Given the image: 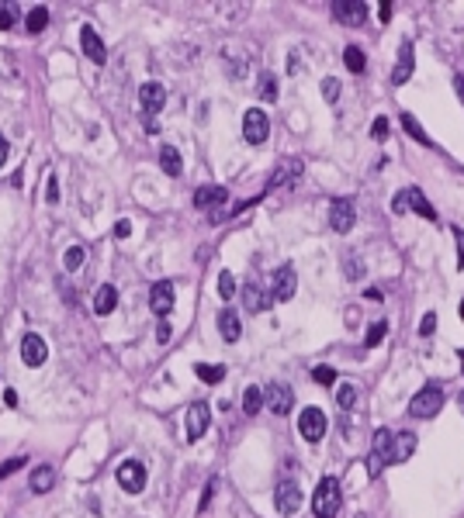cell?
I'll return each instance as SVG.
<instances>
[{"mask_svg":"<svg viewBox=\"0 0 464 518\" xmlns=\"http://www.w3.org/2000/svg\"><path fill=\"white\" fill-rule=\"evenodd\" d=\"M364 297H368V301H381V290L378 287H371V290H364Z\"/></svg>","mask_w":464,"mask_h":518,"instance_id":"49","label":"cell"},{"mask_svg":"<svg viewBox=\"0 0 464 518\" xmlns=\"http://www.w3.org/2000/svg\"><path fill=\"white\" fill-rule=\"evenodd\" d=\"M7 153H11V145H7V138H4V135H0V166H4V162H7Z\"/></svg>","mask_w":464,"mask_h":518,"instance_id":"48","label":"cell"},{"mask_svg":"<svg viewBox=\"0 0 464 518\" xmlns=\"http://www.w3.org/2000/svg\"><path fill=\"white\" fill-rule=\"evenodd\" d=\"M402 128H406V131H409V135H413V138H416L420 145H433V142H429V135L422 131V128H420V121L413 118V115H402Z\"/></svg>","mask_w":464,"mask_h":518,"instance_id":"30","label":"cell"},{"mask_svg":"<svg viewBox=\"0 0 464 518\" xmlns=\"http://www.w3.org/2000/svg\"><path fill=\"white\" fill-rule=\"evenodd\" d=\"M458 311H461V321H464V301H461V308H458Z\"/></svg>","mask_w":464,"mask_h":518,"instance_id":"52","label":"cell"},{"mask_svg":"<svg viewBox=\"0 0 464 518\" xmlns=\"http://www.w3.org/2000/svg\"><path fill=\"white\" fill-rule=\"evenodd\" d=\"M260 97H263V101H277V80H274L270 73L260 77Z\"/></svg>","mask_w":464,"mask_h":518,"instance_id":"35","label":"cell"},{"mask_svg":"<svg viewBox=\"0 0 464 518\" xmlns=\"http://www.w3.org/2000/svg\"><path fill=\"white\" fill-rule=\"evenodd\" d=\"M208 422H211V408L205 401H194L187 408V442H198V439L208 432Z\"/></svg>","mask_w":464,"mask_h":518,"instance_id":"9","label":"cell"},{"mask_svg":"<svg viewBox=\"0 0 464 518\" xmlns=\"http://www.w3.org/2000/svg\"><path fill=\"white\" fill-rule=\"evenodd\" d=\"M263 398H267V408H270L274 415H288V411H291V404H295V394H291V387H288V384H267Z\"/></svg>","mask_w":464,"mask_h":518,"instance_id":"11","label":"cell"},{"mask_svg":"<svg viewBox=\"0 0 464 518\" xmlns=\"http://www.w3.org/2000/svg\"><path fill=\"white\" fill-rule=\"evenodd\" d=\"M391 432L388 429H378L375 439H371V460H368V470H371V477H378L381 470L391 463Z\"/></svg>","mask_w":464,"mask_h":518,"instance_id":"5","label":"cell"},{"mask_svg":"<svg viewBox=\"0 0 464 518\" xmlns=\"http://www.w3.org/2000/svg\"><path fill=\"white\" fill-rule=\"evenodd\" d=\"M343 273H346L350 280H360V277H364V263H360L357 256H350V259L343 263Z\"/></svg>","mask_w":464,"mask_h":518,"instance_id":"39","label":"cell"},{"mask_svg":"<svg viewBox=\"0 0 464 518\" xmlns=\"http://www.w3.org/2000/svg\"><path fill=\"white\" fill-rule=\"evenodd\" d=\"M337 404L339 408H353V404H357V387H353V384H343L337 391Z\"/></svg>","mask_w":464,"mask_h":518,"instance_id":"34","label":"cell"},{"mask_svg":"<svg viewBox=\"0 0 464 518\" xmlns=\"http://www.w3.org/2000/svg\"><path fill=\"white\" fill-rule=\"evenodd\" d=\"M322 97H326L330 104H337V101H339V80H333V77H330V80H322Z\"/></svg>","mask_w":464,"mask_h":518,"instance_id":"40","label":"cell"},{"mask_svg":"<svg viewBox=\"0 0 464 518\" xmlns=\"http://www.w3.org/2000/svg\"><path fill=\"white\" fill-rule=\"evenodd\" d=\"M357 518H364V515H357Z\"/></svg>","mask_w":464,"mask_h":518,"instance_id":"55","label":"cell"},{"mask_svg":"<svg viewBox=\"0 0 464 518\" xmlns=\"http://www.w3.org/2000/svg\"><path fill=\"white\" fill-rule=\"evenodd\" d=\"M218 332H222L225 342H239V335H243V321H239V315H236L232 308H222V311H218Z\"/></svg>","mask_w":464,"mask_h":518,"instance_id":"18","label":"cell"},{"mask_svg":"<svg viewBox=\"0 0 464 518\" xmlns=\"http://www.w3.org/2000/svg\"><path fill=\"white\" fill-rule=\"evenodd\" d=\"M263 404H267V398H263V391H260V387H246V394H243V411H246V415H250V418H253V415H260V408H263Z\"/></svg>","mask_w":464,"mask_h":518,"instance_id":"27","label":"cell"},{"mask_svg":"<svg viewBox=\"0 0 464 518\" xmlns=\"http://www.w3.org/2000/svg\"><path fill=\"white\" fill-rule=\"evenodd\" d=\"M391 211H416L420 218H426V221H437V211L429 207V200L422 198L420 187H409V190H399L395 194V200H391Z\"/></svg>","mask_w":464,"mask_h":518,"instance_id":"2","label":"cell"},{"mask_svg":"<svg viewBox=\"0 0 464 518\" xmlns=\"http://www.w3.org/2000/svg\"><path fill=\"white\" fill-rule=\"evenodd\" d=\"M194 373H198L205 384H222L225 366H222V363H198V366H194Z\"/></svg>","mask_w":464,"mask_h":518,"instance_id":"28","label":"cell"},{"mask_svg":"<svg viewBox=\"0 0 464 518\" xmlns=\"http://www.w3.org/2000/svg\"><path fill=\"white\" fill-rule=\"evenodd\" d=\"M274 505H277L281 515H295L298 508H301V487H298L295 480H281L277 491H274Z\"/></svg>","mask_w":464,"mask_h":518,"instance_id":"10","label":"cell"},{"mask_svg":"<svg viewBox=\"0 0 464 518\" xmlns=\"http://www.w3.org/2000/svg\"><path fill=\"white\" fill-rule=\"evenodd\" d=\"M45 25H49V7H32L28 18H25V28L32 35H39V32H45Z\"/></svg>","mask_w":464,"mask_h":518,"instance_id":"29","label":"cell"},{"mask_svg":"<svg viewBox=\"0 0 464 518\" xmlns=\"http://www.w3.org/2000/svg\"><path fill=\"white\" fill-rule=\"evenodd\" d=\"M312 380L322 384V387H333V384H337V370H333V366H315V370H312Z\"/></svg>","mask_w":464,"mask_h":518,"instance_id":"33","label":"cell"},{"mask_svg":"<svg viewBox=\"0 0 464 518\" xmlns=\"http://www.w3.org/2000/svg\"><path fill=\"white\" fill-rule=\"evenodd\" d=\"M25 463H28V456H14V460H4V463H0V480L11 477V474H18V470H21Z\"/></svg>","mask_w":464,"mask_h":518,"instance_id":"38","label":"cell"},{"mask_svg":"<svg viewBox=\"0 0 464 518\" xmlns=\"http://www.w3.org/2000/svg\"><path fill=\"white\" fill-rule=\"evenodd\" d=\"M384 332H388V325H384V321H375V325L368 328V335H364V346H378L381 339H384Z\"/></svg>","mask_w":464,"mask_h":518,"instance_id":"37","label":"cell"},{"mask_svg":"<svg viewBox=\"0 0 464 518\" xmlns=\"http://www.w3.org/2000/svg\"><path fill=\"white\" fill-rule=\"evenodd\" d=\"M416 453V436L413 432H399L391 439V463H406Z\"/></svg>","mask_w":464,"mask_h":518,"instance_id":"23","label":"cell"},{"mask_svg":"<svg viewBox=\"0 0 464 518\" xmlns=\"http://www.w3.org/2000/svg\"><path fill=\"white\" fill-rule=\"evenodd\" d=\"M18 4H0V28H14V21H18Z\"/></svg>","mask_w":464,"mask_h":518,"instance_id":"36","label":"cell"},{"mask_svg":"<svg viewBox=\"0 0 464 518\" xmlns=\"http://www.w3.org/2000/svg\"><path fill=\"white\" fill-rule=\"evenodd\" d=\"M357 318H360V315H357V308H350V311H346V325H357Z\"/></svg>","mask_w":464,"mask_h":518,"instance_id":"51","label":"cell"},{"mask_svg":"<svg viewBox=\"0 0 464 518\" xmlns=\"http://www.w3.org/2000/svg\"><path fill=\"white\" fill-rule=\"evenodd\" d=\"M339 508H343V491H339L337 477H322L315 494H312V512L315 518H337Z\"/></svg>","mask_w":464,"mask_h":518,"instance_id":"1","label":"cell"},{"mask_svg":"<svg viewBox=\"0 0 464 518\" xmlns=\"http://www.w3.org/2000/svg\"><path fill=\"white\" fill-rule=\"evenodd\" d=\"M440 408H444V391H440L437 384H426L420 394L409 401V415H413V418H433Z\"/></svg>","mask_w":464,"mask_h":518,"instance_id":"3","label":"cell"},{"mask_svg":"<svg viewBox=\"0 0 464 518\" xmlns=\"http://www.w3.org/2000/svg\"><path fill=\"white\" fill-rule=\"evenodd\" d=\"M232 294H236V277H232L229 270H222V273H218V297H222V301H232Z\"/></svg>","mask_w":464,"mask_h":518,"instance_id":"31","label":"cell"},{"mask_svg":"<svg viewBox=\"0 0 464 518\" xmlns=\"http://www.w3.org/2000/svg\"><path fill=\"white\" fill-rule=\"evenodd\" d=\"M239 294H243V304H246V311H267V308L274 304V294L260 290V283H246Z\"/></svg>","mask_w":464,"mask_h":518,"instance_id":"17","label":"cell"},{"mask_svg":"<svg viewBox=\"0 0 464 518\" xmlns=\"http://www.w3.org/2000/svg\"><path fill=\"white\" fill-rule=\"evenodd\" d=\"M160 166H163V173H167V176H180L184 160H180V153H177L173 145H163V149H160Z\"/></svg>","mask_w":464,"mask_h":518,"instance_id":"25","label":"cell"},{"mask_svg":"<svg viewBox=\"0 0 464 518\" xmlns=\"http://www.w3.org/2000/svg\"><path fill=\"white\" fill-rule=\"evenodd\" d=\"M28 484H32V491H35V494H45V491H52V487H56V467H49V463L35 467Z\"/></svg>","mask_w":464,"mask_h":518,"instance_id":"24","label":"cell"},{"mask_svg":"<svg viewBox=\"0 0 464 518\" xmlns=\"http://www.w3.org/2000/svg\"><path fill=\"white\" fill-rule=\"evenodd\" d=\"M45 200H49V204H56V200H59V180H56V176H49V187H45Z\"/></svg>","mask_w":464,"mask_h":518,"instance_id":"44","label":"cell"},{"mask_svg":"<svg viewBox=\"0 0 464 518\" xmlns=\"http://www.w3.org/2000/svg\"><path fill=\"white\" fill-rule=\"evenodd\" d=\"M371 138H378V142L388 138V118H375V124H371Z\"/></svg>","mask_w":464,"mask_h":518,"instance_id":"41","label":"cell"},{"mask_svg":"<svg viewBox=\"0 0 464 518\" xmlns=\"http://www.w3.org/2000/svg\"><path fill=\"white\" fill-rule=\"evenodd\" d=\"M270 290H274V301H291L295 290H298L295 266H277L274 277H270Z\"/></svg>","mask_w":464,"mask_h":518,"instance_id":"8","label":"cell"},{"mask_svg":"<svg viewBox=\"0 0 464 518\" xmlns=\"http://www.w3.org/2000/svg\"><path fill=\"white\" fill-rule=\"evenodd\" d=\"M80 48H84V56L94 66H104V63H108V48H104L101 35H97L90 25H84V32H80Z\"/></svg>","mask_w":464,"mask_h":518,"instance_id":"12","label":"cell"},{"mask_svg":"<svg viewBox=\"0 0 464 518\" xmlns=\"http://www.w3.org/2000/svg\"><path fill=\"white\" fill-rule=\"evenodd\" d=\"M4 404H7V408H18V394H14V391H11V387H7V391H4Z\"/></svg>","mask_w":464,"mask_h":518,"instance_id":"47","label":"cell"},{"mask_svg":"<svg viewBox=\"0 0 464 518\" xmlns=\"http://www.w3.org/2000/svg\"><path fill=\"white\" fill-rule=\"evenodd\" d=\"M343 63H346L350 73H364V70H368V59H364V52H360L357 45H346V48H343Z\"/></svg>","mask_w":464,"mask_h":518,"instance_id":"26","label":"cell"},{"mask_svg":"<svg viewBox=\"0 0 464 518\" xmlns=\"http://www.w3.org/2000/svg\"><path fill=\"white\" fill-rule=\"evenodd\" d=\"M461 366H464V349H461Z\"/></svg>","mask_w":464,"mask_h":518,"instance_id":"54","label":"cell"},{"mask_svg":"<svg viewBox=\"0 0 464 518\" xmlns=\"http://www.w3.org/2000/svg\"><path fill=\"white\" fill-rule=\"evenodd\" d=\"M326 429H330V418H326L322 408H305L298 415V432H301L305 442H319V439L326 436Z\"/></svg>","mask_w":464,"mask_h":518,"instance_id":"4","label":"cell"},{"mask_svg":"<svg viewBox=\"0 0 464 518\" xmlns=\"http://www.w3.org/2000/svg\"><path fill=\"white\" fill-rule=\"evenodd\" d=\"M353 221H357V211H353V204L350 200H333V207H330V225H333V232H350L353 228Z\"/></svg>","mask_w":464,"mask_h":518,"instance_id":"14","label":"cell"},{"mask_svg":"<svg viewBox=\"0 0 464 518\" xmlns=\"http://www.w3.org/2000/svg\"><path fill=\"white\" fill-rule=\"evenodd\" d=\"M454 235H458V263L464 266V232L461 228H454Z\"/></svg>","mask_w":464,"mask_h":518,"instance_id":"45","label":"cell"},{"mask_svg":"<svg viewBox=\"0 0 464 518\" xmlns=\"http://www.w3.org/2000/svg\"><path fill=\"white\" fill-rule=\"evenodd\" d=\"M413 66H416V56H413V41H406V45L399 48V66H395V73H391V83H395V86H402V83L413 77Z\"/></svg>","mask_w":464,"mask_h":518,"instance_id":"19","label":"cell"},{"mask_svg":"<svg viewBox=\"0 0 464 518\" xmlns=\"http://www.w3.org/2000/svg\"><path fill=\"white\" fill-rule=\"evenodd\" d=\"M139 104H142V111L153 118V115L167 104V90H163L160 83H142V86H139Z\"/></svg>","mask_w":464,"mask_h":518,"instance_id":"16","label":"cell"},{"mask_svg":"<svg viewBox=\"0 0 464 518\" xmlns=\"http://www.w3.org/2000/svg\"><path fill=\"white\" fill-rule=\"evenodd\" d=\"M458 404H461V411H464V394H461V401H458Z\"/></svg>","mask_w":464,"mask_h":518,"instance_id":"53","label":"cell"},{"mask_svg":"<svg viewBox=\"0 0 464 518\" xmlns=\"http://www.w3.org/2000/svg\"><path fill=\"white\" fill-rule=\"evenodd\" d=\"M115 480L122 484V491H128V494H139V491L146 487V467H142L139 460H125V463L115 470Z\"/></svg>","mask_w":464,"mask_h":518,"instance_id":"7","label":"cell"},{"mask_svg":"<svg viewBox=\"0 0 464 518\" xmlns=\"http://www.w3.org/2000/svg\"><path fill=\"white\" fill-rule=\"evenodd\" d=\"M149 308H153V315H160V318H167L170 311H173V283H170V280L153 283V290H149Z\"/></svg>","mask_w":464,"mask_h":518,"instance_id":"13","label":"cell"},{"mask_svg":"<svg viewBox=\"0 0 464 518\" xmlns=\"http://www.w3.org/2000/svg\"><path fill=\"white\" fill-rule=\"evenodd\" d=\"M381 21H388V18H391V4H381V14H378Z\"/></svg>","mask_w":464,"mask_h":518,"instance_id":"50","label":"cell"},{"mask_svg":"<svg viewBox=\"0 0 464 518\" xmlns=\"http://www.w3.org/2000/svg\"><path fill=\"white\" fill-rule=\"evenodd\" d=\"M118 308V287L115 283H101L97 294H94V311L97 315H111Z\"/></svg>","mask_w":464,"mask_h":518,"instance_id":"20","label":"cell"},{"mask_svg":"<svg viewBox=\"0 0 464 518\" xmlns=\"http://www.w3.org/2000/svg\"><path fill=\"white\" fill-rule=\"evenodd\" d=\"M128 235H132V221H128V218H118V221H115V239H128Z\"/></svg>","mask_w":464,"mask_h":518,"instance_id":"42","label":"cell"},{"mask_svg":"<svg viewBox=\"0 0 464 518\" xmlns=\"http://www.w3.org/2000/svg\"><path fill=\"white\" fill-rule=\"evenodd\" d=\"M170 339V325L167 321H160V328H156V342H167Z\"/></svg>","mask_w":464,"mask_h":518,"instance_id":"46","label":"cell"},{"mask_svg":"<svg viewBox=\"0 0 464 518\" xmlns=\"http://www.w3.org/2000/svg\"><path fill=\"white\" fill-rule=\"evenodd\" d=\"M267 135H270V118H267L260 108H250V111L243 115V138H246L250 145H260V142H267Z\"/></svg>","mask_w":464,"mask_h":518,"instance_id":"6","label":"cell"},{"mask_svg":"<svg viewBox=\"0 0 464 518\" xmlns=\"http://www.w3.org/2000/svg\"><path fill=\"white\" fill-rule=\"evenodd\" d=\"M333 11H337V18L343 25H364V18H368V4H360V0H353V4H333Z\"/></svg>","mask_w":464,"mask_h":518,"instance_id":"22","label":"cell"},{"mask_svg":"<svg viewBox=\"0 0 464 518\" xmlns=\"http://www.w3.org/2000/svg\"><path fill=\"white\" fill-rule=\"evenodd\" d=\"M225 200H229V190H225V187H198V190H194V207H201V211H205V207H222Z\"/></svg>","mask_w":464,"mask_h":518,"instance_id":"21","label":"cell"},{"mask_svg":"<svg viewBox=\"0 0 464 518\" xmlns=\"http://www.w3.org/2000/svg\"><path fill=\"white\" fill-rule=\"evenodd\" d=\"M433 328H437V315H433V311H426L422 321H420V335H429Z\"/></svg>","mask_w":464,"mask_h":518,"instance_id":"43","label":"cell"},{"mask_svg":"<svg viewBox=\"0 0 464 518\" xmlns=\"http://www.w3.org/2000/svg\"><path fill=\"white\" fill-rule=\"evenodd\" d=\"M80 263H84V245H70L63 252V266L66 270H80Z\"/></svg>","mask_w":464,"mask_h":518,"instance_id":"32","label":"cell"},{"mask_svg":"<svg viewBox=\"0 0 464 518\" xmlns=\"http://www.w3.org/2000/svg\"><path fill=\"white\" fill-rule=\"evenodd\" d=\"M45 356H49L45 339H42V335H35V332H28V335L21 339V359H25L28 366H42Z\"/></svg>","mask_w":464,"mask_h":518,"instance_id":"15","label":"cell"}]
</instances>
